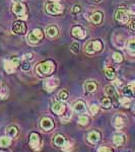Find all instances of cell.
<instances>
[{"instance_id": "1", "label": "cell", "mask_w": 135, "mask_h": 152, "mask_svg": "<svg viewBox=\"0 0 135 152\" xmlns=\"http://www.w3.org/2000/svg\"><path fill=\"white\" fill-rule=\"evenodd\" d=\"M37 73L41 76H49L55 70V63L52 60H45L39 63L36 68Z\"/></svg>"}, {"instance_id": "2", "label": "cell", "mask_w": 135, "mask_h": 152, "mask_svg": "<svg viewBox=\"0 0 135 152\" xmlns=\"http://www.w3.org/2000/svg\"><path fill=\"white\" fill-rule=\"evenodd\" d=\"M12 12L15 15H18L21 20H26L28 18V9H26V6L23 3H21V2L14 3L12 5Z\"/></svg>"}, {"instance_id": "3", "label": "cell", "mask_w": 135, "mask_h": 152, "mask_svg": "<svg viewBox=\"0 0 135 152\" xmlns=\"http://www.w3.org/2000/svg\"><path fill=\"white\" fill-rule=\"evenodd\" d=\"M45 9L47 13L52 14V15H59L63 12V6L56 1L48 2L45 5Z\"/></svg>"}, {"instance_id": "4", "label": "cell", "mask_w": 135, "mask_h": 152, "mask_svg": "<svg viewBox=\"0 0 135 152\" xmlns=\"http://www.w3.org/2000/svg\"><path fill=\"white\" fill-rule=\"evenodd\" d=\"M103 49V43L99 40L90 41L85 45V53L88 55H92L95 52H100Z\"/></svg>"}, {"instance_id": "5", "label": "cell", "mask_w": 135, "mask_h": 152, "mask_svg": "<svg viewBox=\"0 0 135 152\" xmlns=\"http://www.w3.org/2000/svg\"><path fill=\"white\" fill-rule=\"evenodd\" d=\"M21 65V59L18 57H12L10 60L4 61V69L7 73H13V71Z\"/></svg>"}, {"instance_id": "6", "label": "cell", "mask_w": 135, "mask_h": 152, "mask_svg": "<svg viewBox=\"0 0 135 152\" xmlns=\"http://www.w3.org/2000/svg\"><path fill=\"white\" fill-rule=\"evenodd\" d=\"M12 33L15 35H24L26 33V24L23 20H16L12 24Z\"/></svg>"}, {"instance_id": "7", "label": "cell", "mask_w": 135, "mask_h": 152, "mask_svg": "<svg viewBox=\"0 0 135 152\" xmlns=\"http://www.w3.org/2000/svg\"><path fill=\"white\" fill-rule=\"evenodd\" d=\"M58 85H59L58 78L54 77V76L47 78V79L44 81V87H45L46 91H48V92H52L54 89L57 88Z\"/></svg>"}, {"instance_id": "8", "label": "cell", "mask_w": 135, "mask_h": 152, "mask_svg": "<svg viewBox=\"0 0 135 152\" xmlns=\"http://www.w3.org/2000/svg\"><path fill=\"white\" fill-rule=\"evenodd\" d=\"M129 13L127 10H125L124 8H120L118 9L116 14H115V18H116L117 21H119V23H127L129 21Z\"/></svg>"}, {"instance_id": "9", "label": "cell", "mask_w": 135, "mask_h": 152, "mask_svg": "<svg viewBox=\"0 0 135 152\" xmlns=\"http://www.w3.org/2000/svg\"><path fill=\"white\" fill-rule=\"evenodd\" d=\"M71 35L76 39L83 40V39L87 37V31H85V29L83 28L82 26H73L72 29H71Z\"/></svg>"}, {"instance_id": "10", "label": "cell", "mask_w": 135, "mask_h": 152, "mask_svg": "<svg viewBox=\"0 0 135 152\" xmlns=\"http://www.w3.org/2000/svg\"><path fill=\"white\" fill-rule=\"evenodd\" d=\"M40 145V135L36 132H33L29 135V146L33 149H37Z\"/></svg>"}, {"instance_id": "11", "label": "cell", "mask_w": 135, "mask_h": 152, "mask_svg": "<svg viewBox=\"0 0 135 152\" xmlns=\"http://www.w3.org/2000/svg\"><path fill=\"white\" fill-rule=\"evenodd\" d=\"M41 127L45 131H51L54 128V123L51 118H43L41 121Z\"/></svg>"}, {"instance_id": "12", "label": "cell", "mask_w": 135, "mask_h": 152, "mask_svg": "<svg viewBox=\"0 0 135 152\" xmlns=\"http://www.w3.org/2000/svg\"><path fill=\"white\" fill-rule=\"evenodd\" d=\"M105 91H106V94L108 96L113 97V99L119 100V94H118V91H117L116 88H115L114 85H111V84L107 85L106 88H105Z\"/></svg>"}, {"instance_id": "13", "label": "cell", "mask_w": 135, "mask_h": 152, "mask_svg": "<svg viewBox=\"0 0 135 152\" xmlns=\"http://www.w3.org/2000/svg\"><path fill=\"white\" fill-rule=\"evenodd\" d=\"M73 111L77 113V114H84L87 112V105L81 100H78L73 105Z\"/></svg>"}, {"instance_id": "14", "label": "cell", "mask_w": 135, "mask_h": 152, "mask_svg": "<svg viewBox=\"0 0 135 152\" xmlns=\"http://www.w3.org/2000/svg\"><path fill=\"white\" fill-rule=\"evenodd\" d=\"M65 111V104L61 102H55L52 105V112L56 115H62Z\"/></svg>"}, {"instance_id": "15", "label": "cell", "mask_w": 135, "mask_h": 152, "mask_svg": "<svg viewBox=\"0 0 135 152\" xmlns=\"http://www.w3.org/2000/svg\"><path fill=\"white\" fill-rule=\"evenodd\" d=\"M101 139V134L97 131H92L87 135V140L92 144H97Z\"/></svg>"}, {"instance_id": "16", "label": "cell", "mask_w": 135, "mask_h": 152, "mask_svg": "<svg viewBox=\"0 0 135 152\" xmlns=\"http://www.w3.org/2000/svg\"><path fill=\"white\" fill-rule=\"evenodd\" d=\"M84 89L88 94H92V92H95L98 89V84L95 81H92V80L87 81L84 83Z\"/></svg>"}, {"instance_id": "17", "label": "cell", "mask_w": 135, "mask_h": 152, "mask_svg": "<svg viewBox=\"0 0 135 152\" xmlns=\"http://www.w3.org/2000/svg\"><path fill=\"white\" fill-rule=\"evenodd\" d=\"M54 144H55V146H58V147H63L66 144V139H65V137L63 136V135H61V134H58V135H56L55 137H54Z\"/></svg>"}, {"instance_id": "18", "label": "cell", "mask_w": 135, "mask_h": 152, "mask_svg": "<svg viewBox=\"0 0 135 152\" xmlns=\"http://www.w3.org/2000/svg\"><path fill=\"white\" fill-rule=\"evenodd\" d=\"M46 35L51 39L56 38V37L58 36V28H56L55 26H49L48 28H46Z\"/></svg>"}, {"instance_id": "19", "label": "cell", "mask_w": 135, "mask_h": 152, "mask_svg": "<svg viewBox=\"0 0 135 152\" xmlns=\"http://www.w3.org/2000/svg\"><path fill=\"white\" fill-rule=\"evenodd\" d=\"M113 124H114V127L118 130L122 129L124 127V118L121 116H116L114 118V121H113Z\"/></svg>"}, {"instance_id": "20", "label": "cell", "mask_w": 135, "mask_h": 152, "mask_svg": "<svg viewBox=\"0 0 135 152\" xmlns=\"http://www.w3.org/2000/svg\"><path fill=\"white\" fill-rule=\"evenodd\" d=\"M124 140H125V136L121 133L115 134L114 137H113V142H114V144L116 146H121L124 143Z\"/></svg>"}, {"instance_id": "21", "label": "cell", "mask_w": 135, "mask_h": 152, "mask_svg": "<svg viewBox=\"0 0 135 152\" xmlns=\"http://www.w3.org/2000/svg\"><path fill=\"white\" fill-rule=\"evenodd\" d=\"M90 20H92L95 24H101L103 21V13L101 11L95 12V13L92 15V18H90Z\"/></svg>"}, {"instance_id": "22", "label": "cell", "mask_w": 135, "mask_h": 152, "mask_svg": "<svg viewBox=\"0 0 135 152\" xmlns=\"http://www.w3.org/2000/svg\"><path fill=\"white\" fill-rule=\"evenodd\" d=\"M28 41L29 44H32V45H36V44H38L39 42H40V39L33 33V31H32L28 35Z\"/></svg>"}, {"instance_id": "23", "label": "cell", "mask_w": 135, "mask_h": 152, "mask_svg": "<svg viewBox=\"0 0 135 152\" xmlns=\"http://www.w3.org/2000/svg\"><path fill=\"white\" fill-rule=\"evenodd\" d=\"M104 72H105V75H106L109 79H114V78L116 77V72H115V70L111 67L105 68Z\"/></svg>"}, {"instance_id": "24", "label": "cell", "mask_w": 135, "mask_h": 152, "mask_svg": "<svg viewBox=\"0 0 135 152\" xmlns=\"http://www.w3.org/2000/svg\"><path fill=\"white\" fill-rule=\"evenodd\" d=\"M123 94L127 97H131L134 94V88L130 84H128L127 86H125L123 88Z\"/></svg>"}, {"instance_id": "25", "label": "cell", "mask_w": 135, "mask_h": 152, "mask_svg": "<svg viewBox=\"0 0 135 152\" xmlns=\"http://www.w3.org/2000/svg\"><path fill=\"white\" fill-rule=\"evenodd\" d=\"M11 144V138L8 136L0 137V146L1 147H8Z\"/></svg>"}, {"instance_id": "26", "label": "cell", "mask_w": 135, "mask_h": 152, "mask_svg": "<svg viewBox=\"0 0 135 152\" xmlns=\"http://www.w3.org/2000/svg\"><path fill=\"white\" fill-rule=\"evenodd\" d=\"M6 133H7V136H8V137H10V138H13V137H15L16 135H18V128H16V127H13V126L9 127V128L7 129Z\"/></svg>"}, {"instance_id": "27", "label": "cell", "mask_w": 135, "mask_h": 152, "mask_svg": "<svg viewBox=\"0 0 135 152\" xmlns=\"http://www.w3.org/2000/svg\"><path fill=\"white\" fill-rule=\"evenodd\" d=\"M127 49L131 53H135V38H131L128 40V42H127Z\"/></svg>"}, {"instance_id": "28", "label": "cell", "mask_w": 135, "mask_h": 152, "mask_svg": "<svg viewBox=\"0 0 135 152\" xmlns=\"http://www.w3.org/2000/svg\"><path fill=\"white\" fill-rule=\"evenodd\" d=\"M102 107H104V109H110V107H112V102L111 99H109V97H104V99H102Z\"/></svg>"}, {"instance_id": "29", "label": "cell", "mask_w": 135, "mask_h": 152, "mask_svg": "<svg viewBox=\"0 0 135 152\" xmlns=\"http://www.w3.org/2000/svg\"><path fill=\"white\" fill-rule=\"evenodd\" d=\"M112 58L116 63H120V62H122V61H123V55H122L121 53H119V52H114V53H113Z\"/></svg>"}, {"instance_id": "30", "label": "cell", "mask_w": 135, "mask_h": 152, "mask_svg": "<svg viewBox=\"0 0 135 152\" xmlns=\"http://www.w3.org/2000/svg\"><path fill=\"white\" fill-rule=\"evenodd\" d=\"M8 95V88L4 85H0V97L1 99H6Z\"/></svg>"}, {"instance_id": "31", "label": "cell", "mask_w": 135, "mask_h": 152, "mask_svg": "<svg viewBox=\"0 0 135 152\" xmlns=\"http://www.w3.org/2000/svg\"><path fill=\"white\" fill-rule=\"evenodd\" d=\"M78 123L80 125H82V126H85V125H87L90 123V119H88V117L85 116V115H81V116H79V118H78Z\"/></svg>"}, {"instance_id": "32", "label": "cell", "mask_w": 135, "mask_h": 152, "mask_svg": "<svg viewBox=\"0 0 135 152\" xmlns=\"http://www.w3.org/2000/svg\"><path fill=\"white\" fill-rule=\"evenodd\" d=\"M119 102L121 104L123 107H129L130 104H131V100H130L129 97L125 96V97H121V99H119Z\"/></svg>"}, {"instance_id": "33", "label": "cell", "mask_w": 135, "mask_h": 152, "mask_svg": "<svg viewBox=\"0 0 135 152\" xmlns=\"http://www.w3.org/2000/svg\"><path fill=\"white\" fill-rule=\"evenodd\" d=\"M68 97H69V94H68V91H66V90H61L59 92V99L62 100V102H66L68 99Z\"/></svg>"}, {"instance_id": "34", "label": "cell", "mask_w": 135, "mask_h": 152, "mask_svg": "<svg viewBox=\"0 0 135 152\" xmlns=\"http://www.w3.org/2000/svg\"><path fill=\"white\" fill-rule=\"evenodd\" d=\"M79 44L76 43V42H74V43H72L71 44V46H70V50L72 51L73 53H78L79 52Z\"/></svg>"}, {"instance_id": "35", "label": "cell", "mask_w": 135, "mask_h": 152, "mask_svg": "<svg viewBox=\"0 0 135 152\" xmlns=\"http://www.w3.org/2000/svg\"><path fill=\"white\" fill-rule=\"evenodd\" d=\"M90 113H92V115H95L98 112H99V105L95 104H90Z\"/></svg>"}, {"instance_id": "36", "label": "cell", "mask_w": 135, "mask_h": 152, "mask_svg": "<svg viewBox=\"0 0 135 152\" xmlns=\"http://www.w3.org/2000/svg\"><path fill=\"white\" fill-rule=\"evenodd\" d=\"M23 60H26V61H31L34 59V54L33 53H26V54H23Z\"/></svg>"}, {"instance_id": "37", "label": "cell", "mask_w": 135, "mask_h": 152, "mask_svg": "<svg viewBox=\"0 0 135 152\" xmlns=\"http://www.w3.org/2000/svg\"><path fill=\"white\" fill-rule=\"evenodd\" d=\"M62 149H63V151H64V152H70L71 149H72V146H71L69 142L67 141V142H66L65 145L62 147Z\"/></svg>"}, {"instance_id": "38", "label": "cell", "mask_w": 135, "mask_h": 152, "mask_svg": "<svg viewBox=\"0 0 135 152\" xmlns=\"http://www.w3.org/2000/svg\"><path fill=\"white\" fill-rule=\"evenodd\" d=\"M23 70L24 71H26V70H29V68H31V63H29V61H26V60H23Z\"/></svg>"}, {"instance_id": "39", "label": "cell", "mask_w": 135, "mask_h": 152, "mask_svg": "<svg viewBox=\"0 0 135 152\" xmlns=\"http://www.w3.org/2000/svg\"><path fill=\"white\" fill-rule=\"evenodd\" d=\"M80 10H81V7H80L79 5H75L74 7H73L72 12L74 14H76V13H78V12H80Z\"/></svg>"}, {"instance_id": "40", "label": "cell", "mask_w": 135, "mask_h": 152, "mask_svg": "<svg viewBox=\"0 0 135 152\" xmlns=\"http://www.w3.org/2000/svg\"><path fill=\"white\" fill-rule=\"evenodd\" d=\"M129 14H132V15L135 16V5H131L129 7V10H128Z\"/></svg>"}, {"instance_id": "41", "label": "cell", "mask_w": 135, "mask_h": 152, "mask_svg": "<svg viewBox=\"0 0 135 152\" xmlns=\"http://www.w3.org/2000/svg\"><path fill=\"white\" fill-rule=\"evenodd\" d=\"M69 120H70V115L69 114H68L67 116L64 117V118H61V121H62V123H67Z\"/></svg>"}, {"instance_id": "42", "label": "cell", "mask_w": 135, "mask_h": 152, "mask_svg": "<svg viewBox=\"0 0 135 152\" xmlns=\"http://www.w3.org/2000/svg\"><path fill=\"white\" fill-rule=\"evenodd\" d=\"M110 149L107 148V147H101V148L98 150V152H109Z\"/></svg>"}, {"instance_id": "43", "label": "cell", "mask_w": 135, "mask_h": 152, "mask_svg": "<svg viewBox=\"0 0 135 152\" xmlns=\"http://www.w3.org/2000/svg\"><path fill=\"white\" fill-rule=\"evenodd\" d=\"M129 28H130V29H132V31H135V20H132L131 23H130Z\"/></svg>"}, {"instance_id": "44", "label": "cell", "mask_w": 135, "mask_h": 152, "mask_svg": "<svg viewBox=\"0 0 135 152\" xmlns=\"http://www.w3.org/2000/svg\"><path fill=\"white\" fill-rule=\"evenodd\" d=\"M114 84H115V85H117V86H120V85L122 84V82L120 81L119 79H116V80H115V81H114Z\"/></svg>"}, {"instance_id": "45", "label": "cell", "mask_w": 135, "mask_h": 152, "mask_svg": "<svg viewBox=\"0 0 135 152\" xmlns=\"http://www.w3.org/2000/svg\"><path fill=\"white\" fill-rule=\"evenodd\" d=\"M13 2H15V3H18V2H23V0H12Z\"/></svg>"}, {"instance_id": "46", "label": "cell", "mask_w": 135, "mask_h": 152, "mask_svg": "<svg viewBox=\"0 0 135 152\" xmlns=\"http://www.w3.org/2000/svg\"><path fill=\"white\" fill-rule=\"evenodd\" d=\"M95 1H98V2H99V1H101V0H95Z\"/></svg>"}, {"instance_id": "47", "label": "cell", "mask_w": 135, "mask_h": 152, "mask_svg": "<svg viewBox=\"0 0 135 152\" xmlns=\"http://www.w3.org/2000/svg\"><path fill=\"white\" fill-rule=\"evenodd\" d=\"M134 111H135V104H134Z\"/></svg>"}, {"instance_id": "48", "label": "cell", "mask_w": 135, "mask_h": 152, "mask_svg": "<svg viewBox=\"0 0 135 152\" xmlns=\"http://www.w3.org/2000/svg\"><path fill=\"white\" fill-rule=\"evenodd\" d=\"M53 1H56V2H57V0H53Z\"/></svg>"}, {"instance_id": "49", "label": "cell", "mask_w": 135, "mask_h": 152, "mask_svg": "<svg viewBox=\"0 0 135 152\" xmlns=\"http://www.w3.org/2000/svg\"><path fill=\"white\" fill-rule=\"evenodd\" d=\"M109 152H112V151H111V150H110V151H109Z\"/></svg>"}, {"instance_id": "50", "label": "cell", "mask_w": 135, "mask_h": 152, "mask_svg": "<svg viewBox=\"0 0 135 152\" xmlns=\"http://www.w3.org/2000/svg\"><path fill=\"white\" fill-rule=\"evenodd\" d=\"M1 152H4V151H1Z\"/></svg>"}, {"instance_id": "51", "label": "cell", "mask_w": 135, "mask_h": 152, "mask_svg": "<svg viewBox=\"0 0 135 152\" xmlns=\"http://www.w3.org/2000/svg\"><path fill=\"white\" fill-rule=\"evenodd\" d=\"M0 85H1V83H0Z\"/></svg>"}]
</instances>
